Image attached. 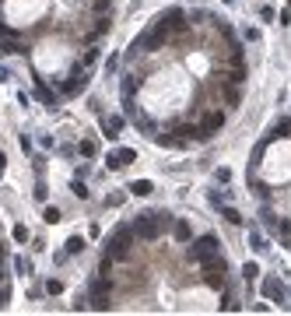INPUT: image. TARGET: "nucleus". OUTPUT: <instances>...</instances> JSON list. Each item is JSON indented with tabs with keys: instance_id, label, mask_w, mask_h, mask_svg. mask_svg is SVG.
<instances>
[{
	"instance_id": "c85d7f7f",
	"label": "nucleus",
	"mask_w": 291,
	"mask_h": 316,
	"mask_svg": "<svg viewBox=\"0 0 291 316\" xmlns=\"http://www.w3.org/2000/svg\"><path fill=\"white\" fill-rule=\"evenodd\" d=\"M224 98H228V102L235 106V102H239V88H228V91H224Z\"/></svg>"
},
{
	"instance_id": "9d476101",
	"label": "nucleus",
	"mask_w": 291,
	"mask_h": 316,
	"mask_svg": "<svg viewBox=\"0 0 291 316\" xmlns=\"http://www.w3.org/2000/svg\"><path fill=\"white\" fill-rule=\"evenodd\" d=\"M130 193H134V197H151V193H154V183H151V179H134V183H130Z\"/></svg>"
},
{
	"instance_id": "cd10ccee",
	"label": "nucleus",
	"mask_w": 291,
	"mask_h": 316,
	"mask_svg": "<svg viewBox=\"0 0 291 316\" xmlns=\"http://www.w3.org/2000/svg\"><path fill=\"white\" fill-rule=\"evenodd\" d=\"M109 288H112V285H109V278H102V281L95 285V292H102V295H109Z\"/></svg>"
},
{
	"instance_id": "1a4fd4ad",
	"label": "nucleus",
	"mask_w": 291,
	"mask_h": 316,
	"mask_svg": "<svg viewBox=\"0 0 291 316\" xmlns=\"http://www.w3.org/2000/svg\"><path fill=\"white\" fill-rule=\"evenodd\" d=\"M84 84H88V74H84V71H77V74H71V81H64V88H60V91L71 98V95H77Z\"/></svg>"
},
{
	"instance_id": "473e14b6",
	"label": "nucleus",
	"mask_w": 291,
	"mask_h": 316,
	"mask_svg": "<svg viewBox=\"0 0 291 316\" xmlns=\"http://www.w3.org/2000/svg\"><path fill=\"white\" fill-rule=\"evenodd\" d=\"M4 169H7V158H4V151H0V176H4Z\"/></svg>"
},
{
	"instance_id": "dca6fc26",
	"label": "nucleus",
	"mask_w": 291,
	"mask_h": 316,
	"mask_svg": "<svg viewBox=\"0 0 291 316\" xmlns=\"http://www.w3.org/2000/svg\"><path fill=\"white\" fill-rule=\"evenodd\" d=\"M249 246H253L256 253H263V249H270V246H267V239L260 236V232H249Z\"/></svg>"
},
{
	"instance_id": "bb28decb",
	"label": "nucleus",
	"mask_w": 291,
	"mask_h": 316,
	"mask_svg": "<svg viewBox=\"0 0 291 316\" xmlns=\"http://www.w3.org/2000/svg\"><path fill=\"white\" fill-rule=\"evenodd\" d=\"M214 179H218V183H228V179H231V169H218Z\"/></svg>"
},
{
	"instance_id": "423d86ee",
	"label": "nucleus",
	"mask_w": 291,
	"mask_h": 316,
	"mask_svg": "<svg viewBox=\"0 0 291 316\" xmlns=\"http://www.w3.org/2000/svg\"><path fill=\"white\" fill-rule=\"evenodd\" d=\"M134 158H137L134 148H120V151H109V155H105V165H109V169H127Z\"/></svg>"
},
{
	"instance_id": "6e6552de",
	"label": "nucleus",
	"mask_w": 291,
	"mask_h": 316,
	"mask_svg": "<svg viewBox=\"0 0 291 316\" xmlns=\"http://www.w3.org/2000/svg\"><path fill=\"white\" fill-rule=\"evenodd\" d=\"M102 134H105L109 141H116V137L123 134V116H105V120H102Z\"/></svg>"
},
{
	"instance_id": "393cba45",
	"label": "nucleus",
	"mask_w": 291,
	"mask_h": 316,
	"mask_svg": "<svg viewBox=\"0 0 291 316\" xmlns=\"http://www.w3.org/2000/svg\"><path fill=\"white\" fill-rule=\"evenodd\" d=\"M242 274H246V278H249V281H253V278H256V274H260V267H256V264H253V260H249V264H246V267H242Z\"/></svg>"
},
{
	"instance_id": "6ab92c4d",
	"label": "nucleus",
	"mask_w": 291,
	"mask_h": 316,
	"mask_svg": "<svg viewBox=\"0 0 291 316\" xmlns=\"http://www.w3.org/2000/svg\"><path fill=\"white\" fill-rule=\"evenodd\" d=\"M81 249H84V239H81V236H71V239H67V256L81 253Z\"/></svg>"
},
{
	"instance_id": "2eb2a0df",
	"label": "nucleus",
	"mask_w": 291,
	"mask_h": 316,
	"mask_svg": "<svg viewBox=\"0 0 291 316\" xmlns=\"http://www.w3.org/2000/svg\"><path fill=\"white\" fill-rule=\"evenodd\" d=\"M77 151H81L84 158H95V155H98V144H95V141H81V144H77Z\"/></svg>"
},
{
	"instance_id": "f3484780",
	"label": "nucleus",
	"mask_w": 291,
	"mask_h": 316,
	"mask_svg": "<svg viewBox=\"0 0 291 316\" xmlns=\"http://www.w3.org/2000/svg\"><path fill=\"white\" fill-rule=\"evenodd\" d=\"M221 218H224L228 225H242V215H239L235 207H224V211H221Z\"/></svg>"
},
{
	"instance_id": "c756f323",
	"label": "nucleus",
	"mask_w": 291,
	"mask_h": 316,
	"mask_svg": "<svg viewBox=\"0 0 291 316\" xmlns=\"http://www.w3.org/2000/svg\"><path fill=\"white\" fill-rule=\"evenodd\" d=\"M46 193H49V190H46V183H39V186H35V200H46Z\"/></svg>"
},
{
	"instance_id": "4468645a",
	"label": "nucleus",
	"mask_w": 291,
	"mask_h": 316,
	"mask_svg": "<svg viewBox=\"0 0 291 316\" xmlns=\"http://www.w3.org/2000/svg\"><path fill=\"white\" fill-rule=\"evenodd\" d=\"M14 267H18V274H25V278H28V274H35V267H32V260H28V256H18V260H14Z\"/></svg>"
},
{
	"instance_id": "b1692460",
	"label": "nucleus",
	"mask_w": 291,
	"mask_h": 316,
	"mask_svg": "<svg viewBox=\"0 0 291 316\" xmlns=\"http://www.w3.org/2000/svg\"><path fill=\"white\" fill-rule=\"evenodd\" d=\"M134 91H137V78H127V81H123V95H127V98H130V95H134Z\"/></svg>"
},
{
	"instance_id": "a211bd4d",
	"label": "nucleus",
	"mask_w": 291,
	"mask_h": 316,
	"mask_svg": "<svg viewBox=\"0 0 291 316\" xmlns=\"http://www.w3.org/2000/svg\"><path fill=\"white\" fill-rule=\"evenodd\" d=\"M0 53H4V57H11V53H21V42H14V39H4V42H0Z\"/></svg>"
},
{
	"instance_id": "7ed1b4c3",
	"label": "nucleus",
	"mask_w": 291,
	"mask_h": 316,
	"mask_svg": "<svg viewBox=\"0 0 291 316\" xmlns=\"http://www.w3.org/2000/svg\"><path fill=\"white\" fill-rule=\"evenodd\" d=\"M134 232L141 239H147V242H154V239L161 236V215H147V218H141L137 225H134Z\"/></svg>"
},
{
	"instance_id": "ddd939ff",
	"label": "nucleus",
	"mask_w": 291,
	"mask_h": 316,
	"mask_svg": "<svg viewBox=\"0 0 291 316\" xmlns=\"http://www.w3.org/2000/svg\"><path fill=\"white\" fill-rule=\"evenodd\" d=\"M42 222H46V225H56V222H64L60 207H46V211H42Z\"/></svg>"
},
{
	"instance_id": "4be33fe9",
	"label": "nucleus",
	"mask_w": 291,
	"mask_h": 316,
	"mask_svg": "<svg viewBox=\"0 0 291 316\" xmlns=\"http://www.w3.org/2000/svg\"><path fill=\"white\" fill-rule=\"evenodd\" d=\"M46 292H49V295H60V292H64V281H60V278H49V281H46Z\"/></svg>"
},
{
	"instance_id": "f257e3e1",
	"label": "nucleus",
	"mask_w": 291,
	"mask_h": 316,
	"mask_svg": "<svg viewBox=\"0 0 291 316\" xmlns=\"http://www.w3.org/2000/svg\"><path fill=\"white\" fill-rule=\"evenodd\" d=\"M137 236L134 229H127V225H120L116 229V236L109 239V246H105V253L109 256H116V260H127V249H130V239Z\"/></svg>"
},
{
	"instance_id": "0eeeda50",
	"label": "nucleus",
	"mask_w": 291,
	"mask_h": 316,
	"mask_svg": "<svg viewBox=\"0 0 291 316\" xmlns=\"http://www.w3.org/2000/svg\"><path fill=\"white\" fill-rule=\"evenodd\" d=\"M176 134H179L183 141H207V137H211L204 127H193V123H183V127H176Z\"/></svg>"
},
{
	"instance_id": "f8f14e48",
	"label": "nucleus",
	"mask_w": 291,
	"mask_h": 316,
	"mask_svg": "<svg viewBox=\"0 0 291 316\" xmlns=\"http://www.w3.org/2000/svg\"><path fill=\"white\" fill-rule=\"evenodd\" d=\"M221 127H224V113H221V109L204 120V130H207V134H214V130H221Z\"/></svg>"
},
{
	"instance_id": "aec40b11",
	"label": "nucleus",
	"mask_w": 291,
	"mask_h": 316,
	"mask_svg": "<svg viewBox=\"0 0 291 316\" xmlns=\"http://www.w3.org/2000/svg\"><path fill=\"white\" fill-rule=\"evenodd\" d=\"M176 239H179V242H190V239H193V232H190V225H186V222H179V225H176Z\"/></svg>"
},
{
	"instance_id": "39448f33",
	"label": "nucleus",
	"mask_w": 291,
	"mask_h": 316,
	"mask_svg": "<svg viewBox=\"0 0 291 316\" xmlns=\"http://www.w3.org/2000/svg\"><path fill=\"white\" fill-rule=\"evenodd\" d=\"M165 39H168V35L154 28V32H147V35H141V39L134 42V49H147V53H158V49L165 46Z\"/></svg>"
},
{
	"instance_id": "f03ea898",
	"label": "nucleus",
	"mask_w": 291,
	"mask_h": 316,
	"mask_svg": "<svg viewBox=\"0 0 291 316\" xmlns=\"http://www.w3.org/2000/svg\"><path fill=\"white\" fill-rule=\"evenodd\" d=\"M158 32H165V35H172V32H186V21H183V11H165L161 18H158V25H154Z\"/></svg>"
},
{
	"instance_id": "412c9836",
	"label": "nucleus",
	"mask_w": 291,
	"mask_h": 316,
	"mask_svg": "<svg viewBox=\"0 0 291 316\" xmlns=\"http://www.w3.org/2000/svg\"><path fill=\"white\" fill-rule=\"evenodd\" d=\"M204 281H207L211 288H221V285H224V281H221V274H218V271H204Z\"/></svg>"
},
{
	"instance_id": "20e7f679",
	"label": "nucleus",
	"mask_w": 291,
	"mask_h": 316,
	"mask_svg": "<svg viewBox=\"0 0 291 316\" xmlns=\"http://www.w3.org/2000/svg\"><path fill=\"white\" fill-rule=\"evenodd\" d=\"M211 253H218V236H200L193 242V249H190V260H204V256H211Z\"/></svg>"
},
{
	"instance_id": "5701e85b",
	"label": "nucleus",
	"mask_w": 291,
	"mask_h": 316,
	"mask_svg": "<svg viewBox=\"0 0 291 316\" xmlns=\"http://www.w3.org/2000/svg\"><path fill=\"white\" fill-rule=\"evenodd\" d=\"M14 242H28V225H14Z\"/></svg>"
},
{
	"instance_id": "2f4dec72",
	"label": "nucleus",
	"mask_w": 291,
	"mask_h": 316,
	"mask_svg": "<svg viewBox=\"0 0 291 316\" xmlns=\"http://www.w3.org/2000/svg\"><path fill=\"white\" fill-rule=\"evenodd\" d=\"M7 295H11V292H7V288H0V306L7 302Z\"/></svg>"
},
{
	"instance_id": "a878e982",
	"label": "nucleus",
	"mask_w": 291,
	"mask_h": 316,
	"mask_svg": "<svg viewBox=\"0 0 291 316\" xmlns=\"http://www.w3.org/2000/svg\"><path fill=\"white\" fill-rule=\"evenodd\" d=\"M71 190H74V197H88V190H84V183H81V179H74Z\"/></svg>"
},
{
	"instance_id": "7c9ffc66",
	"label": "nucleus",
	"mask_w": 291,
	"mask_h": 316,
	"mask_svg": "<svg viewBox=\"0 0 291 316\" xmlns=\"http://www.w3.org/2000/svg\"><path fill=\"white\" fill-rule=\"evenodd\" d=\"M4 81H11V71H7V67H0V84H4Z\"/></svg>"
},
{
	"instance_id": "9b49d317",
	"label": "nucleus",
	"mask_w": 291,
	"mask_h": 316,
	"mask_svg": "<svg viewBox=\"0 0 291 316\" xmlns=\"http://www.w3.org/2000/svg\"><path fill=\"white\" fill-rule=\"evenodd\" d=\"M263 295H267V299H281V295H284L281 281H277V278H267V281H263Z\"/></svg>"
}]
</instances>
